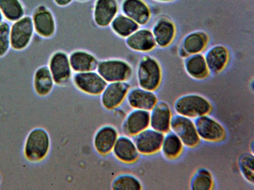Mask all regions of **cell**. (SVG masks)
<instances>
[{
	"instance_id": "1",
	"label": "cell",
	"mask_w": 254,
	"mask_h": 190,
	"mask_svg": "<svg viewBox=\"0 0 254 190\" xmlns=\"http://www.w3.org/2000/svg\"><path fill=\"white\" fill-rule=\"evenodd\" d=\"M136 77L139 87L155 91L159 87L162 79V70L159 62L151 55L142 56L137 64Z\"/></svg>"
},
{
	"instance_id": "2",
	"label": "cell",
	"mask_w": 254,
	"mask_h": 190,
	"mask_svg": "<svg viewBox=\"0 0 254 190\" xmlns=\"http://www.w3.org/2000/svg\"><path fill=\"white\" fill-rule=\"evenodd\" d=\"M96 71L107 83L128 81L133 68L128 61L121 58H108L99 60Z\"/></svg>"
},
{
	"instance_id": "3",
	"label": "cell",
	"mask_w": 254,
	"mask_h": 190,
	"mask_svg": "<svg viewBox=\"0 0 254 190\" xmlns=\"http://www.w3.org/2000/svg\"><path fill=\"white\" fill-rule=\"evenodd\" d=\"M211 108L210 102L206 97L196 94H189L180 96L174 105L176 114L192 119L209 114Z\"/></svg>"
},
{
	"instance_id": "4",
	"label": "cell",
	"mask_w": 254,
	"mask_h": 190,
	"mask_svg": "<svg viewBox=\"0 0 254 190\" xmlns=\"http://www.w3.org/2000/svg\"><path fill=\"white\" fill-rule=\"evenodd\" d=\"M35 35L30 15H25L10 23L9 36L11 49L21 52L27 49Z\"/></svg>"
},
{
	"instance_id": "5",
	"label": "cell",
	"mask_w": 254,
	"mask_h": 190,
	"mask_svg": "<svg viewBox=\"0 0 254 190\" xmlns=\"http://www.w3.org/2000/svg\"><path fill=\"white\" fill-rule=\"evenodd\" d=\"M35 35L44 40L52 39L56 34L57 22L52 10L41 4L36 6L30 15Z\"/></svg>"
},
{
	"instance_id": "6",
	"label": "cell",
	"mask_w": 254,
	"mask_h": 190,
	"mask_svg": "<svg viewBox=\"0 0 254 190\" xmlns=\"http://www.w3.org/2000/svg\"><path fill=\"white\" fill-rule=\"evenodd\" d=\"M47 65L55 85L65 86L71 80L73 72L66 51L61 49L53 51L49 57Z\"/></svg>"
},
{
	"instance_id": "7",
	"label": "cell",
	"mask_w": 254,
	"mask_h": 190,
	"mask_svg": "<svg viewBox=\"0 0 254 190\" xmlns=\"http://www.w3.org/2000/svg\"><path fill=\"white\" fill-rule=\"evenodd\" d=\"M170 131L176 134L184 145L193 147L199 142V138L194 120L190 118L178 114L173 115Z\"/></svg>"
},
{
	"instance_id": "8",
	"label": "cell",
	"mask_w": 254,
	"mask_h": 190,
	"mask_svg": "<svg viewBox=\"0 0 254 190\" xmlns=\"http://www.w3.org/2000/svg\"><path fill=\"white\" fill-rule=\"evenodd\" d=\"M71 80L77 89L90 95H100L107 84L96 70L73 73Z\"/></svg>"
},
{
	"instance_id": "9",
	"label": "cell",
	"mask_w": 254,
	"mask_h": 190,
	"mask_svg": "<svg viewBox=\"0 0 254 190\" xmlns=\"http://www.w3.org/2000/svg\"><path fill=\"white\" fill-rule=\"evenodd\" d=\"M193 120L200 139L217 142L224 138L225 130L224 127L209 114L197 117Z\"/></svg>"
},
{
	"instance_id": "10",
	"label": "cell",
	"mask_w": 254,
	"mask_h": 190,
	"mask_svg": "<svg viewBox=\"0 0 254 190\" xmlns=\"http://www.w3.org/2000/svg\"><path fill=\"white\" fill-rule=\"evenodd\" d=\"M130 88L128 81L108 83L100 94L102 105L108 110L116 109L126 98Z\"/></svg>"
},
{
	"instance_id": "11",
	"label": "cell",
	"mask_w": 254,
	"mask_h": 190,
	"mask_svg": "<svg viewBox=\"0 0 254 190\" xmlns=\"http://www.w3.org/2000/svg\"><path fill=\"white\" fill-rule=\"evenodd\" d=\"M119 10L118 0H95L92 10L94 24L100 28L109 27Z\"/></svg>"
},
{
	"instance_id": "12",
	"label": "cell",
	"mask_w": 254,
	"mask_h": 190,
	"mask_svg": "<svg viewBox=\"0 0 254 190\" xmlns=\"http://www.w3.org/2000/svg\"><path fill=\"white\" fill-rule=\"evenodd\" d=\"M50 146L49 137L42 129H36L29 135L25 146V154L32 160L43 159L47 154Z\"/></svg>"
},
{
	"instance_id": "13",
	"label": "cell",
	"mask_w": 254,
	"mask_h": 190,
	"mask_svg": "<svg viewBox=\"0 0 254 190\" xmlns=\"http://www.w3.org/2000/svg\"><path fill=\"white\" fill-rule=\"evenodd\" d=\"M164 134L149 127L133 136L139 154L151 155L160 150Z\"/></svg>"
},
{
	"instance_id": "14",
	"label": "cell",
	"mask_w": 254,
	"mask_h": 190,
	"mask_svg": "<svg viewBox=\"0 0 254 190\" xmlns=\"http://www.w3.org/2000/svg\"><path fill=\"white\" fill-rule=\"evenodd\" d=\"M120 9L139 26L147 24L151 16L150 8L144 0H123Z\"/></svg>"
},
{
	"instance_id": "15",
	"label": "cell",
	"mask_w": 254,
	"mask_h": 190,
	"mask_svg": "<svg viewBox=\"0 0 254 190\" xmlns=\"http://www.w3.org/2000/svg\"><path fill=\"white\" fill-rule=\"evenodd\" d=\"M125 40L127 47L136 52H148L156 46L151 30L146 27H140Z\"/></svg>"
},
{
	"instance_id": "16",
	"label": "cell",
	"mask_w": 254,
	"mask_h": 190,
	"mask_svg": "<svg viewBox=\"0 0 254 190\" xmlns=\"http://www.w3.org/2000/svg\"><path fill=\"white\" fill-rule=\"evenodd\" d=\"M150 127V112L133 109L126 117L122 125L125 135L134 136Z\"/></svg>"
},
{
	"instance_id": "17",
	"label": "cell",
	"mask_w": 254,
	"mask_h": 190,
	"mask_svg": "<svg viewBox=\"0 0 254 190\" xmlns=\"http://www.w3.org/2000/svg\"><path fill=\"white\" fill-rule=\"evenodd\" d=\"M128 104L133 109L150 111L158 101L154 91L140 87L130 88L126 98Z\"/></svg>"
},
{
	"instance_id": "18",
	"label": "cell",
	"mask_w": 254,
	"mask_h": 190,
	"mask_svg": "<svg viewBox=\"0 0 254 190\" xmlns=\"http://www.w3.org/2000/svg\"><path fill=\"white\" fill-rule=\"evenodd\" d=\"M150 112V127L163 134L170 131L172 112L169 104L157 101Z\"/></svg>"
},
{
	"instance_id": "19",
	"label": "cell",
	"mask_w": 254,
	"mask_h": 190,
	"mask_svg": "<svg viewBox=\"0 0 254 190\" xmlns=\"http://www.w3.org/2000/svg\"><path fill=\"white\" fill-rule=\"evenodd\" d=\"M68 56L73 73L96 70L99 60L91 51L84 49H76L71 51Z\"/></svg>"
},
{
	"instance_id": "20",
	"label": "cell",
	"mask_w": 254,
	"mask_h": 190,
	"mask_svg": "<svg viewBox=\"0 0 254 190\" xmlns=\"http://www.w3.org/2000/svg\"><path fill=\"white\" fill-rule=\"evenodd\" d=\"M116 128L110 125H104L96 132L93 145L96 151L101 155H107L112 151L119 137Z\"/></svg>"
},
{
	"instance_id": "21",
	"label": "cell",
	"mask_w": 254,
	"mask_h": 190,
	"mask_svg": "<svg viewBox=\"0 0 254 190\" xmlns=\"http://www.w3.org/2000/svg\"><path fill=\"white\" fill-rule=\"evenodd\" d=\"M151 30L156 46L159 47L169 46L175 36L176 28L174 23L165 17L157 19Z\"/></svg>"
},
{
	"instance_id": "22",
	"label": "cell",
	"mask_w": 254,
	"mask_h": 190,
	"mask_svg": "<svg viewBox=\"0 0 254 190\" xmlns=\"http://www.w3.org/2000/svg\"><path fill=\"white\" fill-rule=\"evenodd\" d=\"M112 151L118 160L126 163L134 162L139 155L133 140L126 135L118 137Z\"/></svg>"
},
{
	"instance_id": "23",
	"label": "cell",
	"mask_w": 254,
	"mask_h": 190,
	"mask_svg": "<svg viewBox=\"0 0 254 190\" xmlns=\"http://www.w3.org/2000/svg\"><path fill=\"white\" fill-rule=\"evenodd\" d=\"M229 55L227 48L222 45L210 48L204 55L209 72L217 74L222 71L228 63Z\"/></svg>"
},
{
	"instance_id": "24",
	"label": "cell",
	"mask_w": 254,
	"mask_h": 190,
	"mask_svg": "<svg viewBox=\"0 0 254 190\" xmlns=\"http://www.w3.org/2000/svg\"><path fill=\"white\" fill-rule=\"evenodd\" d=\"M55 85L51 73L46 65L38 66L33 76V86L35 93L41 96L48 95Z\"/></svg>"
},
{
	"instance_id": "25",
	"label": "cell",
	"mask_w": 254,
	"mask_h": 190,
	"mask_svg": "<svg viewBox=\"0 0 254 190\" xmlns=\"http://www.w3.org/2000/svg\"><path fill=\"white\" fill-rule=\"evenodd\" d=\"M184 66L187 73L195 79H204L210 73L204 56L200 53L190 54L186 57Z\"/></svg>"
},
{
	"instance_id": "26",
	"label": "cell",
	"mask_w": 254,
	"mask_h": 190,
	"mask_svg": "<svg viewBox=\"0 0 254 190\" xmlns=\"http://www.w3.org/2000/svg\"><path fill=\"white\" fill-rule=\"evenodd\" d=\"M140 27L135 22L122 13H119L116 16L109 26L116 36L124 39Z\"/></svg>"
},
{
	"instance_id": "27",
	"label": "cell",
	"mask_w": 254,
	"mask_h": 190,
	"mask_svg": "<svg viewBox=\"0 0 254 190\" xmlns=\"http://www.w3.org/2000/svg\"><path fill=\"white\" fill-rule=\"evenodd\" d=\"M0 10L4 21L9 23L26 15L25 6L21 0H0Z\"/></svg>"
},
{
	"instance_id": "28",
	"label": "cell",
	"mask_w": 254,
	"mask_h": 190,
	"mask_svg": "<svg viewBox=\"0 0 254 190\" xmlns=\"http://www.w3.org/2000/svg\"><path fill=\"white\" fill-rule=\"evenodd\" d=\"M208 42L207 35L203 31H194L187 35L182 41V47L189 54L201 53Z\"/></svg>"
},
{
	"instance_id": "29",
	"label": "cell",
	"mask_w": 254,
	"mask_h": 190,
	"mask_svg": "<svg viewBox=\"0 0 254 190\" xmlns=\"http://www.w3.org/2000/svg\"><path fill=\"white\" fill-rule=\"evenodd\" d=\"M184 146L179 138L170 131L164 134L160 150L166 158L172 159L181 154Z\"/></svg>"
},
{
	"instance_id": "30",
	"label": "cell",
	"mask_w": 254,
	"mask_h": 190,
	"mask_svg": "<svg viewBox=\"0 0 254 190\" xmlns=\"http://www.w3.org/2000/svg\"><path fill=\"white\" fill-rule=\"evenodd\" d=\"M213 184L211 172L206 168H200L192 176L190 187L192 190H209L212 189Z\"/></svg>"
},
{
	"instance_id": "31",
	"label": "cell",
	"mask_w": 254,
	"mask_h": 190,
	"mask_svg": "<svg viewBox=\"0 0 254 190\" xmlns=\"http://www.w3.org/2000/svg\"><path fill=\"white\" fill-rule=\"evenodd\" d=\"M111 188L114 190H140L142 189V185L135 176L129 174H122L113 180Z\"/></svg>"
},
{
	"instance_id": "32",
	"label": "cell",
	"mask_w": 254,
	"mask_h": 190,
	"mask_svg": "<svg viewBox=\"0 0 254 190\" xmlns=\"http://www.w3.org/2000/svg\"><path fill=\"white\" fill-rule=\"evenodd\" d=\"M254 157L253 153H247L243 155L239 162V167L243 177L249 183L254 184Z\"/></svg>"
},
{
	"instance_id": "33",
	"label": "cell",
	"mask_w": 254,
	"mask_h": 190,
	"mask_svg": "<svg viewBox=\"0 0 254 190\" xmlns=\"http://www.w3.org/2000/svg\"><path fill=\"white\" fill-rule=\"evenodd\" d=\"M10 25L5 21L0 24V59L5 57L11 49Z\"/></svg>"
},
{
	"instance_id": "34",
	"label": "cell",
	"mask_w": 254,
	"mask_h": 190,
	"mask_svg": "<svg viewBox=\"0 0 254 190\" xmlns=\"http://www.w3.org/2000/svg\"><path fill=\"white\" fill-rule=\"evenodd\" d=\"M55 4L59 7H64L70 4L74 0H53Z\"/></svg>"
},
{
	"instance_id": "35",
	"label": "cell",
	"mask_w": 254,
	"mask_h": 190,
	"mask_svg": "<svg viewBox=\"0 0 254 190\" xmlns=\"http://www.w3.org/2000/svg\"><path fill=\"white\" fill-rule=\"evenodd\" d=\"M179 54L181 57L185 58L189 55V54L182 46H181V47L179 48Z\"/></svg>"
},
{
	"instance_id": "36",
	"label": "cell",
	"mask_w": 254,
	"mask_h": 190,
	"mask_svg": "<svg viewBox=\"0 0 254 190\" xmlns=\"http://www.w3.org/2000/svg\"><path fill=\"white\" fill-rule=\"evenodd\" d=\"M155 0L157 1H159V2H166L172 1H174L175 0Z\"/></svg>"
},
{
	"instance_id": "37",
	"label": "cell",
	"mask_w": 254,
	"mask_h": 190,
	"mask_svg": "<svg viewBox=\"0 0 254 190\" xmlns=\"http://www.w3.org/2000/svg\"><path fill=\"white\" fill-rule=\"evenodd\" d=\"M4 20H3V17H2V15L1 14V11L0 10V24Z\"/></svg>"
},
{
	"instance_id": "38",
	"label": "cell",
	"mask_w": 254,
	"mask_h": 190,
	"mask_svg": "<svg viewBox=\"0 0 254 190\" xmlns=\"http://www.w3.org/2000/svg\"><path fill=\"white\" fill-rule=\"evenodd\" d=\"M77 0L78 1H80V2H85V1H88L89 0Z\"/></svg>"
}]
</instances>
